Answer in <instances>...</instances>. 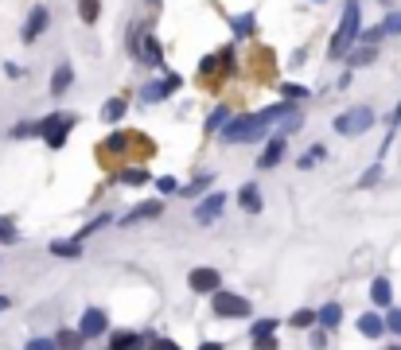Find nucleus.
<instances>
[{"label":"nucleus","instance_id":"f257e3e1","mask_svg":"<svg viewBox=\"0 0 401 350\" xmlns=\"http://www.w3.org/2000/svg\"><path fill=\"white\" fill-rule=\"evenodd\" d=\"M359 27H362L359 0H347V4H343V20H339V27H335V35H331L327 55H331V58H347V55H351L355 43H359Z\"/></svg>","mask_w":401,"mask_h":350},{"label":"nucleus","instance_id":"f03ea898","mask_svg":"<svg viewBox=\"0 0 401 350\" xmlns=\"http://www.w3.org/2000/svg\"><path fill=\"white\" fill-rule=\"evenodd\" d=\"M75 125H78L75 113H51V117H43V121H35V136H43L47 148H63Z\"/></svg>","mask_w":401,"mask_h":350},{"label":"nucleus","instance_id":"7ed1b4c3","mask_svg":"<svg viewBox=\"0 0 401 350\" xmlns=\"http://www.w3.org/2000/svg\"><path fill=\"white\" fill-rule=\"evenodd\" d=\"M370 125H374V109L370 105H351L347 113L335 117V133L339 136H359V133H367Z\"/></svg>","mask_w":401,"mask_h":350},{"label":"nucleus","instance_id":"20e7f679","mask_svg":"<svg viewBox=\"0 0 401 350\" xmlns=\"http://www.w3.org/2000/svg\"><path fill=\"white\" fill-rule=\"evenodd\" d=\"M210 311H215L218 319H242V316H250V300L238 296V292H222V288H218L215 296H210Z\"/></svg>","mask_w":401,"mask_h":350},{"label":"nucleus","instance_id":"39448f33","mask_svg":"<svg viewBox=\"0 0 401 350\" xmlns=\"http://www.w3.org/2000/svg\"><path fill=\"white\" fill-rule=\"evenodd\" d=\"M187 284H191V292H199V296H215L218 288H222V276H218V268H191V276H187Z\"/></svg>","mask_w":401,"mask_h":350},{"label":"nucleus","instance_id":"423d86ee","mask_svg":"<svg viewBox=\"0 0 401 350\" xmlns=\"http://www.w3.org/2000/svg\"><path fill=\"white\" fill-rule=\"evenodd\" d=\"M179 90V74H164V78H152V82H144L141 98L148 101V105H156V101H164L167 93Z\"/></svg>","mask_w":401,"mask_h":350},{"label":"nucleus","instance_id":"0eeeda50","mask_svg":"<svg viewBox=\"0 0 401 350\" xmlns=\"http://www.w3.org/2000/svg\"><path fill=\"white\" fill-rule=\"evenodd\" d=\"M47 27H51V12L43 8V4H35V8L27 12V20H24V43L32 47V43L39 39V35L47 32Z\"/></svg>","mask_w":401,"mask_h":350},{"label":"nucleus","instance_id":"6e6552de","mask_svg":"<svg viewBox=\"0 0 401 350\" xmlns=\"http://www.w3.org/2000/svg\"><path fill=\"white\" fill-rule=\"evenodd\" d=\"M222 207H226V195H222V191L203 195V202L195 207V222H199V226H210L218 214H222Z\"/></svg>","mask_w":401,"mask_h":350},{"label":"nucleus","instance_id":"1a4fd4ad","mask_svg":"<svg viewBox=\"0 0 401 350\" xmlns=\"http://www.w3.org/2000/svg\"><path fill=\"white\" fill-rule=\"evenodd\" d=\"M106 331H109L106 311H101V308H86L82 311V323H78V335H82V339H98V335H106Z\"/></svg>","mask_w":401,"mask_h":350},{"label":"nucleus","instance_id":"9d476101","mask_svg":"<svg viewBox=\"0 0 401 350\" xmlns=\"http://www.w3.org/2000/svg\"><path fill=\"white\" fill-rule=\"evenodd\" d=\"M160 210H164V202H136L133 210H125V214L117 218V226H121V230H129V226H136V222H148V218H160Z\"/></svg>","mask_w":401,"mask_h":350},{"label":"nucleus","instance_id":"9b49d317","mask_svg":"<svg viewBox=\"0 0 401 350\" xmlns=\"http://www.w3.org/2000/svg\"><path fill=\"white\" fill-rule=\"evenodd\" d=\"M284 144H288V136H269L265 152H261V160H257V167H261V171H269V167H276V164H281Z\"/></svg>","mask_w":401,"mask_h":350},{"label":"nucleus","instance_id":"f8f14e48","mask_svg":"<svg viewBox=\"0 0 401 350\" xmlns=\"http://www.w3.org/2000/svg\"><path fill=\"white\" fill-rule=\"evenodd\" d=\"M70 82H75V67H70V63H59L55 74H51V98H63V93L70 90Z\"/></svg>","mask_w":401,"mask_h":350},{"label":"nucleus","instance_id":"ddd939ff","mask_svg":"<svg viewBox=\"0 0 401 350\" xmlns=\"http://www.w3.org/2000/svg\"><path fill=\"white\" fill-rule=\"evenodd\" d=\"M51 257H63V261H82V242H75V238H59V242L47 245Z\"/></svg>","mask_w":401,"mask_h":350},{"label":"nucleus","instance_id":"4468645a","mask_svg":"<svg viewBox=\"0 0 401 350\" xmlns=\"http://www.w3.org/2000/svg\"><path fill=\"white\" fill-rule=\"evenodd\" d=\"M136 55L148 63V67H160L164 63V51H160V43H156V35H144L141 39V47H136Z\"/></svg>","mask_w":401,"mask_h":350},{"label":"nucleus","instance_id":"2eb2a0df","mask_svg":"<svg viewBox=\"0 0 401 350\" xmlns=\"http://www.w3.org/2000/svg\"><path fill=\"white\" fill-rule=\"evenodd\" d=\"M238 202H242L246 214H261V191H257V183H242V191H238Z\"/></svg>","mask_w":401,"mask_h":350},{"label":"nucleus","instance_id":"dca6fc26","mask_svg":"<svg viewBox=\"0 0 401 350\" xmlns=\"http://www.w3.org/2000/svg\"><path fill=\"white\" fill-rule=\"evenodd\" d=\"M370 300H374L378 308H390L393 288H390V280H386V276H374V284H370Z\"/></svg>","mask_w":401,"mask_h":350},{"label":"nucleus","instance_id":"f3484780","mask_svg":"<svg viewBox=\"0 0 401 350\" xmlns=\"http://www.w3.org/2000/svg\"><path fill=\"white\" fill-rule=\"evenodd\" d=\"M125 98H109L106 105H101V121H106V125H117L121 117H125Z\"/></svg>","mask_w":401,"mask_h":350},{"label":"nucleus","instance_id":"a211bd4d","mask_svg":"<svg viewBox=\"0 0 401 350\" xmlns=\"http://www.w3.org/2000/svg\"><path fill=\"white\" fill-rule=\"evenodd\" d=\"M339 319H343V308H339V304H324V308L316 311V323L327 327V331H335V327H339Z\"/></svg>","mask_w":401,"mask_h":350},{"label":"nucleus","instance_id":"6ab92c4d","mask_svg":"<svg viewBox=\"0 0 401 350\" xmlns=\"http://www.w3.org/2000/svg\"><path fill=\"white\" fill-rule=\"evenodd\" d=\"M359 331L367 335V339H378V335H386V319L374 316V311H367V316L359 319Z\"/></svg>","mask_w":401,"mask_h":350},{"label":"nucleus","instance_id":"aec40b11","mask_svg":"<svg viewBox=\"0 0 401 350\" xmlns=\"http://www.w3.org/2000/svg\"><path fill=\"white\" fill-rule=\"evenodd\" d=\"M152 175H148V167H129V171H117V183L121 187H144Z\"/></svg>","mask_w":401,"mask_h":350},{"label":"nucleus","instance_id":"412c9836","mask_svg":"<svg viewBox=\"0 0 401 350\" xmlns=\"http://www.w3.org/2000/svg\"><path fill=\"white\" fill-rule=\"evenodd\" d=\"M144 339L141 335H129V331H117L113 339H109V350H141Z\"/></svg>","mask_w":401,"mask_h":350},{"label":"nucleus","instance_id":"4be33fe9","mask_svg":"<svg viewBox=\"0 0 401 350\" xmlns=\"http://www.w3.org/2000/svg\"><path fill=\"white\" fill-rule=\"evenodd\" d=\"M55 346H59V350H82L86 339H82L78 331H70V327H63V331L55 335Z\"/></svg>","mask_w":401,"mask_h":350},{"label":"nucleus","instance_id":"5701e85b","mask_svg":"<svg viewBox=\"0 0 401 350\" xmlns=\"http://www.w3.org/2000/svg\"><path fill=\"white\" fill-rule=\"evenodd\" d=\"M16 242H20L16 218H12V214H0V245H16Z\"/></svg>","mask_w":401,"mask_h":350},{"label":"nucleus","instance_id":"b1692460","mask_svg":"<svg viewBox=\"0 0 401 350\" xmlns=\"http://www.w3.org/2000/svg\"><path fill=\"white\" fill-rule=\"evenodd\" d=\"M226 121H230V109H226V105H218L215 113L207 117V125H203V133H207V136H210V133H222V125H226Z\"/></svg>","mask_w":401,"mask_h":350},{"label":"nucleus","instance_id":"393cba45","mask_svg":"<svg viewBox=\"0 0 401 350\" xmlns=\"http://www.w3.org/2000/svg\"><path fill=\"white\" fill-rule=\"evenodd\" d=\"M269 67H273V51L257 47V51H253V70H257L261 78H269Z\"/></svg>","mask_w":401,"mask_h":350},{"label":"nucleus","instance_id":"a878e982","mask_svg":"<svg viewBox=\"0 0 401 350\" xmlns=\"http://www.w3.org/2000/svg\"><path fill=\"white\" fill-rule=\"evenodd\" d=\"M109 222H113V218H109V214H98V218H94V222H86L82 226V230H78L75 233V242H82V238H90V233H98V230H106V226Z\"/></svg>","mask_w":401,"mask_h":350},{"label":"nucleus","instance_id":"bb28decb","mask_svg":"<svg viewBox=\"0 0 401 350\" xmlns=\"http://www.w3.org/2000/svg\"><path fill=\"white\" fill-rule=\"evenodd\" d=\"M78 16H82L86 24H94V20L101 16V0H78Z\"/></svg>","mask_w":401,"mask_h":350},{"label":"nucleus","instance_id":"cd10ccee","mask_svg":"<svg viewBox=\"0 0 401 350\" xmlns=\"http://www.w3.org/2000/svg\"><path fill=\"white\" fill-rule=\"evenodd\" d=\"M281 98H284V101H308V86L284 82V86H281Z\"/></svg>","mask_w":401,"mask_h":350},{"label":"nucleus","instance_id":"c85d7f7f","mask_svg":"<svg viewBox=\"0 0 401 350\" xmlns=\"http://www.w3.org/2000/svg\"><path fill=\"white\" fill-rule=\"evenodd\" d=\"M374 55H378V47H367V43H362L359 51H351V67H362V63H370Z\"/></svg>","mask_w":401,"mask_h":350},{"label":"nucleus","instance_id":"c756f323","mask_svg":"<svg viewBox=\"0 0 401 350\" xmlns=\"http://www.w3.org/2000/svg\"><path fill=\"white\" fill-rule=\"evenodd\" d=\"M210 187V175H199V179H191L187 187H179V195H203Z\"/></svg>","mask_w":401,"mask_h":350},{"label":"nucleus","instance_id":"7c9ffc66","mask_svg":"<svg viewBox=\"0 0 401 350\" xmlns=\"http://www.w3.org/2000/svg\"><path fill=\"white\" fill-rule=\"evenodd\" d=\"M288 323H293V327H300V331H304V327H312V323H316V311L300 308V311H293V319H288Z\"/></svg>","mask_w":401,"mask_h":350},{"label":"nucleus","instance_id":"2f4dec72","mask_svg":"<svg viewBox=\"0 0 401 350\" xmlns=\"http://www.w3.org/2000/svg\"><path fill=\"white\" fill-rule=\"evenodd\" d=\"M265 335H276V319H257L253 323V339H265Z\"/></svg>","mask_w":401,"mask_h":350},{"label":"nucleus","instance_id":"473e14b6","mask_svg":"<svg viewBox=\"0 0 401 350\" xmlns=\"http://www.w3.org/2000/svg\"><path fill=\"white\" fill-rule=\"evenodd\" d=\"M27 136H35V121H24V125L12 129V141H27Z\"/></svg>","mask_w":401,"mask_h":350},{"label":"nucleus","instance_id":"72a5a7b5","mask_svg":"<svg viewBox=\"0 0 401 350\" xmlns=\"http://www.w3.org/2000/svg\"><path fill=\"white\" fill-rule=\"evenodd\" d=\"M156 191H160V195H176L179 183L172 179V175H164V179H156Z\"/></svg>","mask_w":401,"mask_h":350},{"label":"nucleus","instance_id":"f704fd0d","mask_svg":"<svg viewBox=\"0 0 401 350\" xmlns=\"http://www.w3.org/2000/svg\"><path fill=\"white\" fill-rule=\"evenodd\" d=\"M382 35H386V27H382V24H378V27H370V32H367V35H362V39H359V43H367V47H378V39H382Z\"/></svg>","mask_w":401,"mask_h":350},{"label":"nucleus","instance_id":"c9c22d12","mask_svg":"<svg viewBox=\"0 0 401 350\" xmlns=\"http://www.w3.org/2000/svg\"><path fill=\"white\" fill-rule=\"evenodd\" d=\"M253 350H281L276 335H265V339H253Z\"/></svg>","mask_w":401,"mask_h":350},{"label":"nucleus","instance_id":"e433bc0d","mask_svg":"<svg viewBox=\"0 0 401 350\" xmlns=\"http://www.w3.org/2000/svg\"><path fill=\"white\" fill-rule=\"evenodd\" d=\"M386 331H393V335H401V308H393L390 316H386Z\"/></svg>","mask_w":401,"mask_h":350},{"label":"nucleus","instance_id":"4c0bfd02","mask_svg":"<svg viewBox=\"0 0 401 350\" xmlns=\"http://www.w3.org/2000/svg\"><path fill=\"white\" fill-rule=\"evenodd\" d=\"M386 35H401V12H393V16H386Z\"/></svg>","mask_w":401,"mask_h":350},{"label":"nucleus","instance_id":"58836bf2","mask_svg":"<svg viewBox=\"0 0 401 350\" xmlns=\"http://www.w3.org/2000/svg\"><path fill=\"white\" fill-rule=\"evenodd\" d=\"M319 160H324V148L316 144V148H312L308 156H300V167H312V164H319Z\"/></svg>","mask_w":401,"mask_h":350},{"label":"nucleus","instance_id":"ea45409f","mask_svg":"<svg viewBox=\"0 0 401 350\" xmlns=\"http://www.w3.org/2000/svg\"><path fill=\"white\" fill-rule=\"evenodd\" d=\"M24 350H59V346H55V339H32Z\"/></svg>","mask_w":401,"mask_h":350},{"label":"nucleus","instance_id":"a19ab883","mask_svg":"<svg viewBox=\"0 0 401 350\" xmlns=\"http://www.w3.org/2000/svg\"><path fill=\"white\" fill-rule=\"evenodd\" d=\"M234 32H238V35H250V32H253V16H242V20H234Z\"/></svg>","mask_w":401,"mask_h":350},{"label":"nucleus","instance_id":"79ce46f5","mask_svg":"<svg viewBox=\"0 0 401 350\" xmlns=\"http://www.w3.org/2000/svg\"><path fill=\"white\" fill-rule=\"evenodd\" d=\"M148 350H179V342H172V339H152Z\"/></svg>","mask_w":401,"mask_h":350},{"label":"nucleus","instance_id":"37998d69","mask_svg":"<svg viewBox=\"0 0 401 350\" xmlns=\"http://www.w3.org/2000/svg\"><path fill=\"white\" fill-rule=\"evenodd\" d=\"M4 74H8V78H24V70H20L16 63H4Z\"/></svg>","mask_w":401,"mask_h":350},{"label":"nucleus","instance_id":"c03bdc74","mask_svg":"<svg viewBox=\"0 0 401 350\" xmlns=\"http://www.w3.org/2000/svg\"><path fill=\"white\" fill-rule=\"evenodd\" d=\"M312 346H316V350H324V346H327V339H324V331H316V335H312Z\"/></svg>","mask_w":401,"mask_h":350},{"label":"nucleus","instance_id":"a18cd8bd","mask_svg":"<svg viewBox=\"0 0 401 350\" xmlns=\"http://www.w3.org/2000/svg\"><path fill=\"white\" fill-rule=\"evenodd\" d=\"M199 350H222V342H203Z\"/></svg>","mask_w":401,"mask_h":350},{"label":"nucleus","instance_id":"49530a36","mask_svg":"<svg viewBox=\"0 0 401 350\" xmlns=\"http://www.w3.org/2000/svg\"><path fill=\"white\" fill-rule=\"evenodd\" d=\"M4 308H12V300H8V296H0V311H4Z\"/></svg>","mask_w":401,"mask_h":350},{"label":"nucleus","instance_id":"de8ad7c7","mask_svg":"<svg viewBox=\"0 0 401 350\" xmlns=\"http://www.w3.org/2000/svg\"><path fill=\"white\" fill-rule=\"evenodd\" d=\"M386 350H401V346H386Z\"/></svg>","mask_w":401,"mask_h":350},{"label":"nucleus","instance_id":"09e8293b","mask_svg":"<svg viewBox=\"0 0 401 350\" xmlns=\"http://www.w3.org/2000/svg\"><path fill=\"white\" fill-rule=\"evenodd\" d=\"M316 4H324V0H316Z\"/></svg>","mask_w":401,"mask_h":350}]
</instances>
